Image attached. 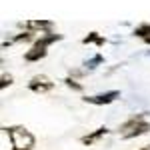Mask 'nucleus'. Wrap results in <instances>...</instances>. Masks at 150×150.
I'll list each match as a JSON object with an SVG mask.
<instances>
[{
  "label": "nucleus",
  "instance_id": "20e7f679",
  "mask_svg": "<svg viewBox=\"0 0 150 150\" xmlns=\"http://www.w3.org/2000/svg\"><path fill=\"white\" fill-rule=\"evenodd\" d=\"M120 96V92L118 90H110V92H104V94H96V96H86L84 98V102H88V104H110V102H114L116 98Z\"/></svg>",
  "mask_w": 150,
  "mask_h": 150
},
{
  "label": "nucleus",
  "instance_id": "9d476101",
  "mask_svg": "<svg viewBox=\"0 0 150 150\" xmlns=\"http://www.w3.org/2000/svg\"><path fill=\"white\" fill-rule=\"evenodd\" d=\"M100 62H102V56H100V54H96V56L92 58V60H90V62H86V68H96V64H100Z\"/></svg>",
  "mask_w": 150,
  "mask_h": 150
},
{
  "label": "nucleus",
  "instance_id": "f8f14e48",
  "mask_svg": "<svg viewBox=\"0 0 150 150\" xmlns=\"http://www.w3.org/2000/svg\"><path fill=\"white\" fill-rule=\"evenodd\" d=\"M10 84H12V76L2 74V82H0V86H2V88H6V86H10Z\"/></svg>",
  "mask_w": 150,
  "mask_h": 150
},
{
  "label": "nucleus",
  "instance_id": "ddd939ff",
  "mask_svg": "<svg viewBox=\"0 0 150 150\" xmlns=\"http://www.w3.org/2000/svg\"><path fill=\"white\" fill-rule=\"evenodd\" d=\"M144 42H146V44H150V36H148V38H144Z\"/></svg>",
  "mask_w": 150,
  "mask_h": 150
},
{
  "label": "nucleus",
  "instance_id": "0eeeda50",
  "mask_svg": "<svg viewBox=\"0 0 150 150\" xmlns=\"http://www.w3.org/2000/svg\"><path fill=\"white\" fill-rule=\"evenodd\" d=\"M46 56V48L38 46V44H34L32 46V50H28L26 54H24V58L28 60V62H36V60H40V58Z\"/></svg>",
  "mask_w": 150,
  "mask_h": 150
},
{
  "label": "nucleus",
  "instance_id": "9b49d317",
  "mask_svg": "<svg viewBox=\"0 0 150 150\" xmlns=\"http://www.w3.org/2000/svg\"><path fill=\"white\" fill-rule=\"evenodd\" d=\"M66 86H70V88H74V90H82V84H78L76 80H72V78H66Z\"/></svg>",
  "mask_w": 150,
  "mask_h": 150
},
{
  "label": "nucleus",
  "instance_id": "4468645a",
  "mask_svg": "<svg viewBox=\"0 0 150 150\" xmlns=\"http://www.w3.org/2000/svg\"><path fill=\"white\" fill-rule=\"evenodd\" d=\"M142 150H150V148H142Z\"/></svg>",
  "mask_w": 150,
  "mask_h": 150
},
{
  "label": "nucleus",
  "instance_id": "7ed1b4c3",
  "mask_svg": "<svg viewBox=\"0 0 150 150\" xmlns=\"http://www.w3.org/2000/svg\"><path fill=\"white\" fill-rule=\"evenodd\" d=\"M52 86H54V82L50 80L48 76H44V74H38V76H34L32 80L28 82V88H30L32 92H36V94L48 92V90H52Z\"/></svg>",
  "mask_w": 150,
  "mask_h": 150
},
{
  "label": "nucleus",
  "instance_id": "6e6552de",
  "mask_svg": "<svg viewBox=\"0 0 150 150\" xmlns=\"http://www.w3.org/2000/svg\"><path fill=\"white\" fill-rule=\"evenodd\" d=\"M82 42H84V44H90V42H94V44L102 46V44L106 42V40H104V38H102L100 34H98V32H90L88 36H84V38H82Z\"/></svg>",
  "mask_w": 150,
  "mask_h": 150
},
{
  "label": "nucleus",
  "instance_id": "f03ea898",
  "mask_svg": "<svg viewBox=\"0 0 150 150\" xmlns=\"http://www.w3.org/2000/svg\"><path fill=\"white\" fill-rule=\"evenodd\" d=\"M150 130V124L144 120V116H136V118H130L126 124H122L120 128V134L122 138H134V136H140V134H146Z\"/></svg>",
  "mask_w": 150,
  "mask_h": 150
},
{
  "label": "nucleus",
  "instance_id": "39448f33",
  "mask_svg": "<svg viewBox=\"0 0 150 150\" xmlns=\"http://www.w3.org/2000/svg\"><path fill=\"white\" fill-rule=\"evenodd\" d=\"M104 134H108V128H106V126H100V128H96L94 132L86 134V136H82L80 142H82V144H88V146H90V144H94V142H98V140L102 138Z\"/></svg>",
  "mask_w": 150,
  "mask_h": 150
},
{
  "label": "nucleus",
  "instance_id": "f257e3e1",
  "mask_svg": "<svg viewBox=\"0 0 150 150\" xmlns=\"http://www.w3.org/2000/svg\"><path fill=\"white\" fill-rule=\"evenodd\" d=\"M4 132L8 134L12 144V150H32L34 148V136L30 134V130L24 126H6Z\"/></svg>",
  "mask_w": 150,
  "mask_h": 150
},
{
  "label": "nucleus",
  "instance_id": "1a4fd4ad",
  "mask_svg": "<svg viewBox=\"0 0 150 150\" xmlns=\"http://www.w3.org/2000/svg\"><path fill=\"white\" fill-rule=\"evenodd\" d=\"M134 34L140 36V38H148L150 36V24H142V26H138V28L134 30Z\"/></svg>",
  "mask_w": 150,
  "mask_h": 150
},
{
  "label": "nucleus",
  "instance_id": "423d86ee",
  "mask_svg": "<svg viewBox=\"0 0 150 150\" xmlns=\"http://www.w3.org/2000/svg\"><path fill=\"white\" fill-rule=\"evenodd\" d=\"M20 26H24L26 30H50L52 28V22L50 20H28V22H22Z\"/></svg>",
  "mask_w": 150,
  "mask_h": 150
}]
</instances>
